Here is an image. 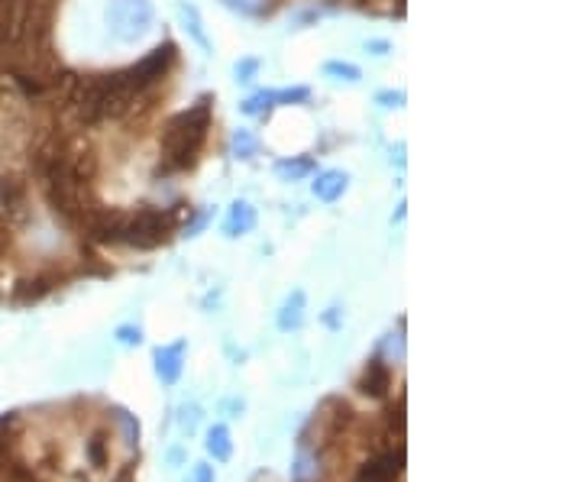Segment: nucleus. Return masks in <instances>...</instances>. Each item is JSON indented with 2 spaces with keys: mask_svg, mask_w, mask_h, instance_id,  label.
I'll return each mask as SVG.
<instances>
[{
  "mask_svg": "<svg viewBox=\"0 0 582 482\" xmlns=\"http://www.w3.org/2000/svg\"><path fill=\"white\" fill-rule=\"evenodd\" d=\"M182 369H185V340L156 350V373H159L162 385H175L178 379H182Z\"/></svg>",
  "mask_w": 582,
  "mask_h": 482,
  "instance_id": "12",
  "label": "nucleus"
},
{
  "mask_svg": "<svg viewBox=\"0 0 582 482\" xmlns=\"http://www.w3.org/2000/svg\"><path fill=\"white\" fill-rule=\"evenodd\" d=\"M178 17H182V26L194 46H198L204 55H214V43L211 36H207V26H204V17L201 10L191 4V0H178Z\"/></svg>",
  "mask_w": 582,
  "mask_h": 482,
  "instance_id": "9",
  "label": "nucleus"
},
{
  "mask_svg": "<svg viewBox=\"0 0 582 482\" xmlns=\"http://www.w3.org/2000/svg\"><path fill=\"white\" fill-rule=\"evenodd\" d=\"M240 110L246 117H269L275 110V91H256L240 104Z\"/></svg>",
  "mask_w": 582,
  "mask_h": 482,
  "instance_id": "19",
  "label": "nucleus"
},
{
  "mask_svg": "<svg viewBox=\"0 0 582 482\" xmlns=\"http://www.w3.org/2000/svg\"><path fill=\"white\" fill-rule=\"evenodd\" d=\"M405 101H408L405 91H379L376 94V104H382V107H405Z\"/></svg>",
  "mask_w": 582,
  "mask_h": 482,
  "instance_id": "24",
  "label": "nucleus"
},
{
  "mask_svg": "<svg viewBox=\"0 0 582 482\" xmlns=\"http://www.w3.org/2000/svg\"><path fill=\"white\" fill-rule=\"evenodd\" d=\"M13 421H17L13 415H4V418H0V460H4V457H7V450H10V428H13Z\"/></svg>",
  "mask_w": 582,
  "mask_h": 482,
  "instance_id": "27",
  "label": "nucleus"
},
{
  "mask_svg": "<svg viewBox=\"0 0 582 482\" xmlns=\"http://www.w3.org/2000/svg\"><path fill=\"white\" fill-rule=\"evenodd\" d=\"M26 204H30V188L20 175H4L0 178V208H4L7 220L26 217Z\"/></svg>",
  "mask_w": 582,
  "mask_h": 482,
  "instance_id": "6",
  "label": "nucleus"
},
{
  "mask_svg": "<svg viewBox=\"0 0 582 482\" xmlns=\"http://www.w3.org/2000/svg\"><path fill=\"white\" fill-rule=\"evenodd\" d=\"M182 415H185V418H182V424H185L188 431H194V424H198V408H185Z\"/></svg>",
  "mask_w": 582,
  "mask_h": 482,
  "instance_id": "30",
  "label": "nucleus"
},
{
  "mask_svg": "<svg viewBox=\"0 0 582 482\" xmlns=\"http://www.w3.org/2000/svg\"><path fill=\"white\" fill-rule=\"evenodd\" d=\"M130 479H133V476H130V473H123V476H120V479H117V482H130Z\"/></svg>",
  "mask_w": 582,
  "mask_h": 482,
  "instance_id": "31",
  "label": "nucleus"
},
{
  "mask_svg": "<svg viewBox=\"0 0 582 482\" xmlns=\"http://www.w3.org/2000/svg\"><path fill=\"white\" fill-rule=\"evenodd\" d=\"M175 62H178V46L175 43H162V46H156L149 55H143L140 62L136 65H130L127 68V75L133 78V85L140 88V91H152L156 85H162L165 78H169V72L175 68Z\"/></svg>",
  "mask_w": 582,
  "mask_h": 482,
  "instance_id": "4",
  "label": "nucleus"
},
{
  "mask_svg": "<svg viewBox=\"0 0 582 482\" xmlns=\"http://www.w3.org/2000/svg\"><path fill=\"white\" fill-rule=\"evenodd\" d=\"M311 101V88L295 85V88H282L275 91V107H291V104H308Z\"/></svg>",
  "mask_w": 582,
  "mask_h": 482,
  "instance_id": "21",
  "label": "nucleus"
},
{
  "mask_svg": "<svg viewBox=\"0 0 582 482\" xmlns=\"http://www.w3.org/2000/svg\"><path fill=\"white\" fill-rule=\"evenodd\" d=\"M366 52L369 55H388L392 52V43H388V39H366Z\"/></svg>",
  "mask_w": 582,
  "mask_h": 482,
  "instance_id": "28",
  "label": "nucleus"
},
{
  "mask_svg": "<svg viewBox=\"0 0 582 482\" xmlns=\"http://www.w3.org/2000/svg\"><path fill=\"white\" fill-rule=\"evenodd\" d=\"M78 224H85L88 237H91L94 243L114 246V243L123 240V224H127V214H123V211H114V208H94V204H88Z\"/></svg>",
  "mask_w": 582,
  "mask_h": 482,
  "instance_id": "5",
  "label": "nucleus"
},
{
  "mask_svg": "<svg viewBox=\"0 0 582 482\" xmlns=\"http://www.w3.org/2000/svg\"><path fill=\"white\" fill-rule=\"evenodd\" d=\"M227 10L240 13V17H249V20H262V17H272L275 10H279L282 0H220Z\"/></svg>",
  "mask_w": 582,
  "mask_h": 482,
  "instance_id": "14",
  "label": "nucleus"
},
{
  "mask_svg": "<svg viewBox=\"0 0 582 482\" xmlns=\"http://www.w3.org/2000/svg\"><path fill=\"white\" fill-rule=\"evenodd\" d=\"M178 227V211L169 208H136L133 214H127V224H123V240L127 246H136V250H156L165 240H169V233Z\"/></svg>",
  "mask_w": 582,
  "mask_h": 482,
  "instance_id": "2",
  "label": "nucleus"
},
{
  "mask_svg": "<svg viewBox=\"0 0 582 482\" xmlns=\"http://www.w3.org/2000/svg\"><path fill=\"white\" fill-rule=\"evenodd\" d=\"M346 188H350V175L343 169H324V172H317V178L311 182V195L324 204H334L346 195Z\"/></svg>",
  "mask_w": 582,
  "mask_h": 482,
  "instance_id": "10",
  "label": "nucleus"
},
{
  "mask_svg": "<svg viewBox=\"0 0 582 482\" xmlns=\"http://www.w3.org/2000/svg\"><path fill=\"white\" fill-rule=\"evenodd\" d=\"M156 7L152 0H107V30L117 43L130 46L152 30Z\"/></svg>",
  "mask_w": 582,
  "mask_h": 482,
  "instance_id": "3",
  "label": "nucleus"
},
{
  "mask_svg": "<svg viewBox=\"0 0 582 482\" xmlns=\"http://www.w3.org/2000/svg\"><path fill=\"white\" fill-rule=\"evenodd\" d=\"M401 463H405V450H388L382 457L369 460L363 470H359L356 482H395L401 473Z\"/></svg>",
  "mask_w": 582,
  "mask_h": 482,
  "instance_id": "7",
  "label": "nucleus"
},
{
  "mask_svg": "<svg viewBox=\"0 0 582 482\" xmlns=\"http://www.w3.org/2000/svg\"><path fill=\"white\" fill-rule=\"evenodd\" d=\"M324 75L334 81H346V85H359V81H363V68L353 62H343V59H330L324 62Z\"/></svg>",
  "mask_w": 582,
  "mask_h": 482,
  "instance_id": "18",
  "label": "nucleus"
},
{
  "mask_svg": "<svg viewBox=\"0 0 582 482\" xmlns=\"http://www.w3.org/2000/svg\"><path fill=\"white\" fill-rule=\"evenodd\" d=\"M114 337L123 343V347H140V343H143V330L133 327V324H120Z\"/></svg>",
  "mask_w": 582,
  "mask_h": 482,
  "instance_id": "23",
  "label": "nucleus"
},
{
  "mask_svg": "<svg viewBox=\"0 0 582 482\" xmlns=\"http://www.w3.org/2000/svg\"><path fill=\"white\" fill-rule=\"evenodd\" d=\"M304 324V292H291L279 311V330H298Z\"/></svg>",
  "mask_w": 582,
  "mask_h": 482,
  "instance_id": "15",
  "label": "nucleus"
},
{
  "mask_svg": "<svg viewBox=\"0 0 582 482\" xmlns=\"http://www.w3.org/2000/svg\"><path fill=\"white\" fill-rule=\"evenodd\" d=\"M207 220H211V211H198V214H194L191 220H188V224H185V237H198V233L207 227Z\"/></svg>",
  "mask_w": 582,
  "mask_h": 482,
  "instance_id": "25",
  "label": "nucleus"
},
{
  "mask_svg": "<svg viewBox=\"0 0 582 482\" xmlns=\"http://www.w3.org/2000/svg\"><path fill=\"white\" fill-rule=\"evenodd\" d=\"M314 172H317V162L311 156H291V159L275 162V175H279L282 182H301V178H308Z\"/></svg>",
  "mask_w": 582,
  "mask_h": 482,
  "instance_id": "13",
  "label": "nucleus"
},
{
  "mask_svg": "<svg viewBox=\"0 0 582 482\" xmlns=\"http://www.w3.org/2000/svg\"><path fill=\"white\" fill-rule=\"evenodd\" d=\"M262 72V62L259 59H240L237 65H233V75H237L240 85H249L253 78H259Z\"/></svg>",
  "mask_w": 582,
  "mask_h": 482,
  "instance_id": "22",
  "label": "nucleus"
},
{
  "mask_svg": "<svg viewBox=\"0 0 582 482\" xmlns=\"http://www.w3.org/2000/svg\"><path fill=\"white\" fill-rule=\"evenodd\" d=\"M207 453H211L217 463H227L230 460L233 440H230V428H227V424H214V428L207 431Z\"/></svg>",
  "mask_w": 582,
  "mask_h": 482,
  "instance_id": "16",
  "label": "nucleus"
},
{
  "mask_svg": "<svg viewBox=\"0 0 582 482\" xmlns=\"http://www.w3.org/2000/svg\"><path fill=\"white\" fill-rule=\"evenodd\" d=\"M388 389H392V366L382 356H372L363 369V376H359V392L369 398H385Z\"/></svg>",
  "mask_w": 582,
  "mask_h": 482,
  "instance_id": "8",
  "label": "nucleus"
},
{
  "mask_svg": "<svg viewBox=\"0 0 582 482\" xmlns=\"http://www.w3.org/2000/svg\"><path fill=\"white\" fill-rule=\"evenodd\" d=\"M230 153H233V159L249 162V159L259 153V136L253 130H233V136H230Z\"/></svg>",
  "mask_w": 582,
  "mask_h": 482,
  "instance_id": "17",
  "label": "nucleus"
},
{
  "mask_svg": "<svg viewBox=\"0 0 582 482\" xmlns=\"http://www.w3.org/2000/svg\"><path fill=\"white\" fill-rule=\"evenodd\" d=\"M256 220H259V214H256V208L249 201H243V198H237L227 208V217H224V237H230V240H237V237H246V233H253L256 230Z\"/></svg>",
  "mask_w": 582,
  "mask_h": 482,
  "instance_id": "11",
  "label": "nucleus"
},
{
  "mask_svg": "<svg viewBox=\"0 0 582 482\" xmlns=\"http://www.w3.org/2000/svg\"><path fill=\"white\" fill-rule=\"evenodd\" d=\"M88 457L94 466H104L107 463V450H104V437H91L88 440Z\"/></svg>",
  "mask_w": 582,
  "mask_h": 482,
  "instance_id": "26",
  "label": "nucleus"
},
{
  "mask_svg": "<svg viewBox=\"0 0 582 482\" xmlns=\"http://www.w3.org/2000/svg\"><path fill=\"white\" fill-rule=\"evenodd\" d=\"M188 482H214V470L207 463H201V466H194V473L188 476Z\"/></svg>",
  "mask_w": 582,
  "mask_h": 482,
  "instance_id": "29",
  "label": "nucleus"
},
{
  "mask_svg": "<svg viewBox=\"0 0 582 482\" xmlns=\"http://www.w3.org/2000/svg\"><path fill=\"white\" fill-rule=\"evenodd\" d=\"M49 279H43V275H36V279H23L17 285V292H13V298L20 301V305H30V301H39L43 295H49Z\"/></svg>",
  "mask_w": 582,
  "mask_h": 482,
  "instance_id": "20",
  "label": "nucleus"
},
{
  "mask_svg": "<svg viewBox=\"0 0 582 482\" xmlns=\"http://www.w3.org/2000/svg\"><path fill=\"white\" fill-rule=\"evenodd\" d=\"M214 123V94H201L191 107L178 110L162 127V162L165 172L194 169Z\"/></svg>",
  "mask_w": 582,
  "mask_h": 482,
  "instance_id": "1",
  "label": "nucleus"
}]
</instances>
